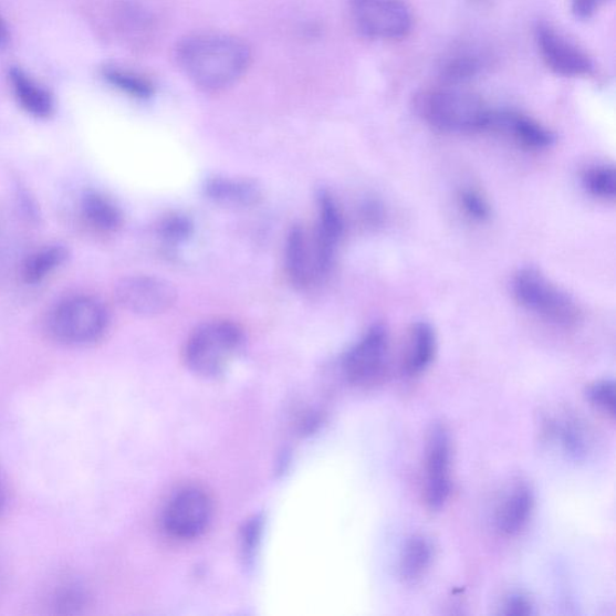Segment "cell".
I'll list each match as a JSON object with an SVG mask.
<instances>
[{
	"label": "cell",
	"instance_id": "23",
	"mask_svg": "<svg viewBox=\"0 0 616 616\" xmlns=\"http://www.w3.org/2000/svg\"><path fill=\"white\" fill-rule=\"evenodd\" d=\"M104 77L122 92H125L134 98L145 100L154 94L155 87L153 82L140 74L129 71L119 70V67H107L104 71Z\"/></svg>",
	"mask_w": 616,
	"mask_h": 616
},
{
	"label": "cell",
	"instance_id": "9",
	"mask_svg": "<svg viewBox=\"0 0 616 616\" xmlns=\"http://www.w3.org/2000/svg\"><path fill=\"white\" fill-rule=\"evenodd\" d=\"M389 358V336L383 325L369 327L346 354L344 374L355 387H372L386 375Z\"/></svg>",
	"mask_w": 616,
	"mask_h": 616
},
{
	"label": "cell",
	"instance_id": "31",
	"mask_svg": "<svg viewBox=\"0 0 616 616\" xmlns=\"http://www.w3.org/2000/svg\"><path fill=\"white\" fill-rule=\"evenodd\" d=\"M4 503H6V489L2 479H0V511L3 510Z\"/></svg>",
	"mask_w": 616,
	"mask_h": 616
},
{
	"label": "cell",
	"instance_id": "1",
	"mask_svg": "<svg viewBox=\"0 0 616 616\" xmlns=\"http://www.w3.org/2000/svg\"><path fill=\"white\" fill-rule=\"evenodd\" d=\"M176 61L190 82L205 92H221L248 72L252 53L243 40L221 33H197L182 39Z\"/></svg>",
	"mask_w": 616,
	"mask_h": 616
},
{
	"label": "cell",
	"instance_id": "20",
	"mask_svg": "<svg viewBox=\"0 0 616 616\" xmlns=\"http://www.w3.org/2000/svg\"><path fill=\"white\" fill-rule=\"evenodd\" d=\"M432 560L434 546L426 536L409 537L400 556V577L407 584L419 582L430 570Z\"/></svg>",
	"mask_w": 616,
	"mask_h": 616
},
{
	"label": "cell",
	"instance_id": "10",
	"mask_svg": "<svg viewBox=\"0 0 616 616\" xmlns=\"http://www.w3.org/2000/svg\"><path fill=\"white\" fill-rule=\"evenodd\" d=\"M119 305L140 317H156L169 311L176 301V291L166 280L154 276H130L116 286Z\"/></svg>",
	"mask_w": 616,
	"mask_h": 616
},
{
	"label": "cell",
	"instance_id": "2",
	"mask_svg": "<svg viewBox=\"0 0 616 616\" xmlns=\"http://www.w3.org/2000/svg\"><path fill=\"white\" fill-rule=\"evenodd\" d=\"M416 108L431 127L447 133L486 132L491 114L479 95L451 87L422 91Z\"/></svg>",
	"mask_w": 616,
	"mask_h": 616
},
{
	"label": "cell",
	"instance_id": "16",
	"mask_svg": "<svg viewBox=\"0 0 616 616\" xmlns=\"http://www.w3.org/2000/svg\"><path fill=\"white\" fill-rule=\"evenodd\" d=\"M437 337L428 323H417L410 328L403 361V372L415 377L426 372L435 359Z\"/></svg>",
	"mask_w": 616,
	"mask_h": 616
},
{
	"label": "cell",
	"instance_id": "28",
	"mask_svg": "<svg viewBox=\"0 0 616 616\" xmlns=\"http://www.w3.org/2000/svg\"><path fill=\"white\" fill-rule=\"evenodd\" d=\"M461 208L478 222H484L490 217L487 199L473 189H463L459 196Z\"/></svg>",
	"mask_w": 616,
	"mask_h": 616
},
{
	"label": "cell",
	"instance_id": "12",
	"mask_svg": "<svg viewBox=\"0 0 616 616\" xmlns=\"http://www.w3.org/2000/svg\"><path fill=\"white\" fill-rule=\"evenodd\" d=\"M541 56L555 74L566 77L592 75L595 64L587 54L570 40L557 33L550 24L541 23L536 29Z\"/></svg>",
	"mask_w": 616,
	"mask_h": 616
},
{
	"label": "cell",
	"instance_id": "18",
	"mask_svg": "<svg viewBox=\"0 0 616 616\" xmlns=\"http://www.w3.org/2000/svg\"><path fill=\"white\" fill-rule=\"evenodd\" d=\"M322 248L335 257L337 246L344 237L345 218L337 201L327 191L319 197V222L313 229Z\"/></svg>",
	"mask_w": 616,
	"mask_h": 616
},
{
	"label": "cell",
	"instance_id": "21",
	"mask_svg": "<svg viewBox=\"0 0 616 616\" xmlns=\"http://www.w3.org/2000/svg\"><path fill=\"white\" fill-rule=\"evenodd\" d=\"M10 81L17 98L27 113L38 118H48L53 113L51 95L21 70L10 72Z\"/></svg>",
	"mask_w": 616,
	"mask_h": 616
},
{
	"label": "cell",
	"instance_id": "8",
	"mask_svg": "<svg viewBox=\"0 0 616 616\" xmlns=\"http://www.w3.org/2000/svg\"><path fill=\"white\" fill-rule=\"evenodd\" d=\"M352 21L365 36L400 40L413 30V13L403 0H348Z\"/></svg>",
	"mask_w": 616,
	"mask_h": 616
},
{
	"label": "cell",
	"instance_id": "19",
	"mask_svg": "<svg viewBox=\"0 0 616 616\" xmlns=\"http://www.w3.org/2000/svg\"><path fill=\"white\" fill-rule=\"evenodd\" d=\"M81 215L90 228L102 234H114L123 226V213L117 205L94 191L82 199Z\"/></svg>",
	"mask_w": 616,
	"mask_h": 616
},
{
	"label": "cell",
	"instance_id": "3",
	"mask_svg": "<svg viewBox=\"0 0 616 616\" xmlns=\"http://www.w3.org/2000/svg\"><path fill=\"white\" fill-rule=\"evenodd\" d=\"M241 327L229 321L203 323L189 335L184 359L191 373L205 378L223 375L242 351Z\"/></svg>",
	"mask_w": 616,
	"mask_h": 616
},
{
	"label": "cell",
	"instance_id": "26",
	"mask_svg": "<svg viewBox=\"0 0 616 616\" xmlns=\"http://www.w3.org/2000/svg\"><path fill=\"white\" fill-rule=\"evenodd\" d=\"M586 398L602 414L610 418L615 417V385L613 380L595 382L587 388Z\"/></svg>",
	"mask_w": 616,
	"mask_h": 616
},
{
	"label": "cell",
	"instance_id": "7",
	"mask_svg": "<svg viewBox=\"0 0 616 616\" xmlns=\"http://www.w3.org/2000/svg\"><path fill=\"white\" fill-rule=\"evenodd\" d=\"M334 264V258L322 248L313 230L295 227L285 246V271L299 290H309L323 282Z\"/></svg>",
	"mask_w": 616,
	"mask_h": 616
},
{
	"label": "cell",
	"instance_id": "22",
	"mask_svg": "<svg viewBox=\"0 0 616 616\" xmlns=\"http://www.w3.org/2000/svg\"><path fill=\"white\" fill-rule=\"evenodd\" d=\"M67 258V250L62 244H50L27 258L22 268V279L27 284L44 281L60 268Z\"/></svg>",
	"mask_w": 616,
	"mask_h": 616
},
{
	"label": "cell",
	"instance_id": "32",
	"mask_svg": "<svg viewBox=\"0 0 616 616\" xmlns=\"http://www.w3.org/2000/svg\"><path fill=\"white\" fill-rule=\"evenodd\" d=\"M7 29L2 21H0V43L7 39Z\"/></svg>",
	"mask_w": 616,
	"mask_h": 616
},
{
	"label": "cell",
	"instance_id": "29",
	"mask_svg": "<svg viewBox=\"0 0 616 616\" xmlns=\"http://www.w3.org/2000/svg\"><path fill=\"white\" fill-rule=\"evenodd\" d=\"M500 614L508 616H530L535 614L532 601L522 593L511 594L502 601Z\"/></svg>",
	"mask_w": 616,
	"mask_h": 616
},
{
	"label": "cell",
	"instance_id": "14",
	"mask_svg": "<svg viewBox=\"0 0 616 616\" xmlns=\"http://www.w3.org/2000/svg\"><path fill=\"white\" fill-rule=\"evenodd\" d=\"M203 191L218 207L230 210L250 209L263 199L262 187L246 177L212 176L205 184Z\"/></svg>",
	"mask_w": 616,
	"mask_h": 616
},
{
	"label": "cell",
	"instance_id": "24",
	"mask_svg": "<svg viewBox=\"0 0 616 616\" xmlns=\"http://www.w3.org/2000/svg\"><path fill=\"white\" fill-rule=\"evenodd\" d=\"M588 194L598 199L614 200L616 195V175L613 167L597 166L586 170L583 177Z\"/></svg>",
	"mask_w": 616,
	"mask_h": 616
},
{
	"label": "cell",
	"instance_id": "4",
	"mask_svg": "<svg viewBox=\"0 0 616 616\" xmlns=\"http://www.w3.org/2000/svg\"><path fill=\"white\" fill-rule=\"evenodd\" d=\"M108 314L98 299L67 297L52 309L46 321L50 336L67 346H86L106 332Z\"/></svg>",
	"mask_w": 616,
	"mask_h": 616
},
{
	"label": "cell",
	"instance_id": "27",
	"mask_svg": "<svg viewBox=\"0 0 616 616\" xmlns=\"http://www.w3.org/2000/svg\"><path fill=\"white\" fill-rule=\"evenodd\" d=\"M189 219L181 215H169L159 223V234L168 242H180L186 240L191 232Z\"/></svg>",
	"mask_w": 616,
	"mask_h": 616
},
{
	"label": "cell",
	"instance_id": "6",
	"mask_svg": "<svg viewBox=\"0 0 616 616\" xmlns=\"http://www.w3.org/2000/svg\"><path fill=\"white\" fill-rule=\"evenodd\" d=\"M213 513L209 492L199 486H187L177 490L164 508L163 528L177 541H194L210 528Z\"/></svg>",
	"mask_w": 616,
	"mask_h": 616
},
{
	"label": "cell",
	"instance_id": "25",
	"mask_svg": "<svg viewBox=\"0 0 616 616\" xmlns=\"http://www.w3.org/2000/svg\"><path fill=\"white\" fill-rule=\"evenodd\" d=\"M482 70V62L474 54L462 53L450 59L442 67V76L448 84H458L469 80Z\"/></svg>",
	"mask_w": 616,
	"mask_h": 616
},
{
	"label": "cell",
	"instance_id": "5",
	"mask_svg": "<svg viewBox=\"0 0 616 616\" xmlns=\"http://www.w3.org/2000/svg\"><path fill=\"white\" fill-rule=\"evenodd\" d=\"M513 293L520 305L553 324L570 327L581 320L576 301L536 269L526 268L516 273Z\"/></svg>",
	"mask_w": 616,
	"mask_h": 616
},
{
	"label": "cell",
	"instance_id": "17",
	"mask_svg": "<svg viewBox=\"0 0 616 616\" xmlns=\"http://www.w3.org/2000/svg\"><path fill=\"white\" fill-rule=\"evenodd\" d=\"M544 434L550 440L556 442L567 456L573 459H583L591 448L588 432L583 422L573 416H561L544 422Z\"/></svg>",
	"mask_w": 616,
	"mask_h": 616
},
{
	"label": "cell",
	"instance_id": "11",
	"mask_svg": "<svg viewBox=\"0 0 616 616\" xmlns=\"http://www.w3.org/2000/svg\"><path fill=\"white\" fill-rule=\"evenodd\" d=\"M424 499L431 511L445 508L451 491V443L441 424L432 427L426 448Z\"/></svg>",
	"mask_w": 616,
	"mask_h": 616
},
{
	"label": "cell",
	"instance_id": "15",
	"mask_svg": "<svg viewBox=\"0 0 616 616\" xmlns=\"http://www.w3.org/2000/svg\"><path fill=\"white\" fill-rule=\"evenodd\" d=\"M535 508V497L526 484L514 487L505 495L494 515V524L502 536L512 537L522 532Z\"/></svg>",
	"mask_w": 616,
	"mask_h": 616
},
{
	"label": "cell",
	"instance_id": "13",
	"mask_svg": "<svg viewBox=\"0 0 616 616\" xmlns=\"http://www.w3.org/2000/svg\"><path fill=\"white\" fill-rule=\"evenodd\" d=\"M487 130L509 136L518 145L528 149H545L554 142V134L535 119L516 112H494L491 109Z\"/></svg>",
	"mask_w": 616,
	"mask_h": 616
},
{
	"label": "cell",
	"instance_id": "30",
	"mask_svg": "<svg viewBox=\"0 0 616 616\" xmlns=\"http://www.w3.org/2000/svg\"><path fill=\"white\" fill-rule=\"evenodd\" d=\"M609 0H572L573 15L580 20H588Z\"/></svg>",
	"mask_w": 616,
	"mask_h": 616
}]
</instances>
